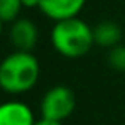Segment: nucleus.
Returning <instances> with one entry per match:
<instances>
[{"label":"nucleus","instance_id":"f257e3e1","mask_svg":"<svg viewBox=\"0 0 125 125\" xmlns=\"http://www.w3.org/2000/svg\"><path fill=\"white\" fill-rule=\"evenodd\" d=\"M40 60L32 52L13 51L0 62V90L8 95L30 92L40 81Z\"/></svg>","mask_w":125,"mask_h":125},{"label":"nucleus","instance_id":"f03ea898","mask_svg":"<svg viewBox=\"0 0 125 125\" xmlns=\"http://www.w3.org/2000/svg\"><path fill=\"white\" fill-rule=\"evenodd\" d=\"M51 44L67 59L83 57L95 44L94 29L79 18L59 21L51 30Z\"/></svg>","mask_w":125,"mask_h":125},{"label":"nucleus","instance_id":"7ed1b4c3","mask_svg":"<svg viewBox=\"0 0 125 125\" xmlns=\"http://www.w3.org/2000/svg\"><path fill=\"white\" fill-rule=\"evenodd\" d=\"M76 108V97L67 85H54L48 89L40 101L41 119L63 124Z\"/></svg>","mask_w":125,"mask_h":125},{"label":"nucleus","instance_id":"20e7f679","mask_svg":"<svg viewBox=\"0 0 125 125\" xmlns=\"http://www.w3.org/2000/svg\"><path fill=\"white\" fill-rule=\"evenodd\" d=\"M8 37L11 44L14 46V51H25L32 52L38 43V27L33 21L25 18H19L11 22Z\"/></svg>","mask_w":125,"mask_h":125},{"label":"nucleus","instance_id":"39448f33","mask_svg":"<svg viewBox=\"0 0 125 125\" xmlns=\"http://www.w3.org/2000/svg\"><path fill=\"white\" fill-rule=\"evenodd\" d=\"M35 113L25 101L6 100L0 103V125H35Z\"/></svg>","mask_w":125,"mask_h":125},{"label":"nucleus","instance_id":"423d86ee","mask_svg":"<svg viewBox=\"0 0 125 125\" xmlns=\"http://www.w3.org/2000/svg\"><path fill=\"white\" fill-rule=\"evenodd\" d=\"M87 0H41L40 11L54 22L78 18Z\"/></svg>","mask_w":125,"mask_h":125},{"label":"nucleus","instance_id":"0eeeda50","mask_svg":"<svg viewBox=\"0 0 125 125\" xmlns=\"http://www.w3.org/2000/svg\"><path fill=\"white\" fill-rule=\"evenodd\" d=\"M120 40H122V30L116 22L103 21L94 27V41L101 48L113 49L120 44Z\"/></svg>","mask_w":125,"mask_h":125},{"label":"nucleus","instance_id":"6e6552de","mask_svg":"<svg viewBox=\"0 0 125 125\" xmlns=\"http://www.w3.org/2000/svg\"><path fill=\"white\" fill-rule=\"evenodd\" d=\"M24 8L21 0H0V21L2 22H14L19 19V13Z\"/></svg>","mask_w":125,"mask_h":125},{"label":"nucleus","instance_id":"1a4fd4ad","mask_svg":"<svg viewBox=\"0 0 125 125\" xmlns=\"http://www.w3.org/2000/svg\"><path fill=\"white\" fill-rule=\"evenodd\" d=\"M108 63L116 71H125V46L117 44L116 48L109 49L108 54Z\"/></svg>","mask_w":125,"mask_h":125},{"label":"nucleus","instance_id":"9d476101","mask_svg":"<svg viewBox=\"0 0 125 125\" xmlns=\"http://www.w3.org/2000/svg\"><path fill=\"white\" fill-rule=\"evenodd\" d=\"M40 2L41 0H21L24 8H38V6H40Z\"/></svg>","mask_w":125,"mask_h":125},{"label":"nucleus","instance_id":"9b49d317","mask_svg":"<svg viewBox=\"0 0 125 125\" xmlns=\"http://www.w3.org/2000/svg\"><path fill=\"white\" fill-rule=\"evenodd\" d=\"M35 125H63L62 122H54V120H46V119H40L37 120Z\"/></svg>","mask_w":125,"mask_h":125},{"label":"nucleus","instance_id":"f8f14e48","mask_svg":"<svg viewBox=\"0 0 125 125\" xmlns=\"http://www.w3.org/2000/svg\"><path fill=\"white\" fill-rule=\"evenodd\" d=\"M2 29H3V22L0 21V37H2Z\"/></svg>","mask_w":125,"mask_h":125}]
</instances>
